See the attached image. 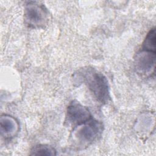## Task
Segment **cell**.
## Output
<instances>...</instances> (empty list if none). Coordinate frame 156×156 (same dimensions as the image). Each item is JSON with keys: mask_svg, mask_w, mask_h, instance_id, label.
I'll return each instance as SVG.
<instances>
[{"mask_svg": "<svg viewBox=\"0 0 156 156\" xmlns=\"http://www.w3.org/2000/svg\"><path fill=\"white\" fill-rule=\"evenodd\" d=\"M81 78L94 96L101 102L109 98L108 82L104 76L93 68L83 69L80 73Z\"/></svg>", "mask_w": 156, "mask_h": 156, "instance_id": "cell-1", "label": "cell"}, {"mask_svg": "<svg viewBox=\"0 0 156 156\" xmlns=\"http://www.w3.org/2000/svg\"><path fill=\"white\" fill-rule=\"evenodd\" d=\"M48 13L44 6L37 2H29L24 10V20L29 27H39L46 24Z\"/></svg>", "mask_w": 156, "mask_h": 156, "instance_id": "cell-2", "label": "cell"}, {"mask_svg": "<svg viewBox=\"0 0 156 156\" xmlns=\"http://www.w3.org/2000/svg\"><path fill=\"white\" fill-rule=\"evenodd\" d=\"M75 133L76 137L83 143L93 141L102 131V126L97 121L92 119L82 124Z\"/></svg>", "mask_w": 156, "mask_h": 156, "instance_id": "cell-3", "label": "cell"}, {"mask_svg": "<svg viewBox=\"0 0 156 156\" xmlns=\"http://www.w3.org/2000/svg\"><path fill=\"white\" fill-rule=\"evenodd\" d=\"M66 118L73 125L80 126L91 119L89 110L78 102H72L68 107Z\"/></svg>", "mask_w": 156, "mask_h": 156, "instance_id": "cell-4", "label": "cell"}, {"mask_svg": "<svg viewBox=\"0 0 156 156\" xmlns=\"http://www.w3.org/2000/svg\"><path fill=\"white\" fill-rule=\"evenodd\" d=\"M155 52L141 50L136 55L135 66L139 73L147 74L154 69Z\"/></svg>", "mask_w": 156, "mask_h": 156, "instance_id": "cell-5", "label": "cell"}, {"mask_svg": "<svg viewBox=\"0 0 156 156\" xmlns=\"http://www.w3.org/2000/svg\"><path fill=\"white\" fill-rule=\"evenodd\" d=\"M0 128L2 135L7 138L12 137L18 130V124L13 117L4 115L0 119Z\"/></svg>", "mask_w": 156, "mask_h": 156, "instance_id": "cell-6", "label": "cell"}, {"mask_svg": "<svg viewBox=\"0 0 156 156\" xmlns=\"http://www.w3.org/2000/svg\"><path fill=\"white\" fill-rule=\"evenodd\" d=\"M155 30L153 28L147 34L143 43L142 50L155 52Z\"/></svg>", "mask_w": 156, "mask_h": 156, "instance_id": "cell-7", "label": "cell"}, {"mask_svg": "<svg viewBox=\"0 0 156 156\" xmlns=\"http://www.w3.org/2000/svg\"><path fill=\"white\" fill-rule=\"evenodd\" d=\"M55 151L53 147L48 145H38L33 148L30 155H55Z\"/></svg>", "mask_w": 156, "mask_h": 156, "instance_id": "cell-8", "label": "cell"}]
</instances>
